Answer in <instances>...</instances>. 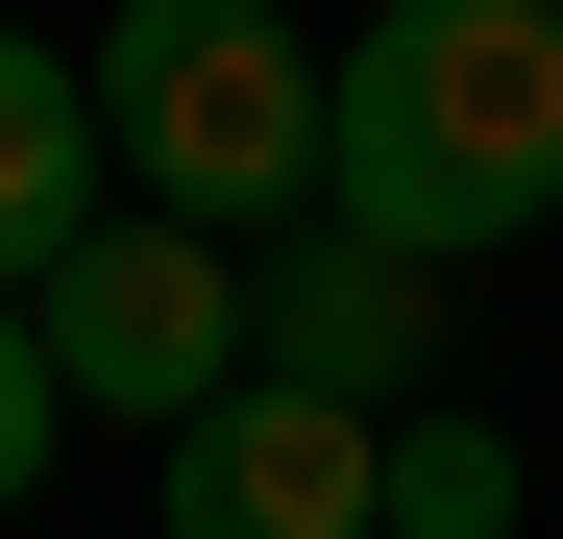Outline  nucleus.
Listing matches in <instances>:
<instances>
[{
	"mask_svg": "<svg viewBox=\"0 0 563 539\" xmlns=\"http://www.w3.org/2000/svg\"><path fill=\"white\" fill-rule=\"evenodd\" d=\"M319 221L393 270H490L563 221V0H393L319 50Z\"/></svg>",
	"mask_w": 563,
	"mask_h": 539,
	"instance_id": "1",
	"label": "nucleus"
},
{
	"mask_svg": "<svg viewBox=\"0 0 563 539\" xmlns=\"http://www.w3.org/2000/svg\"><path fill=\"white\" fill-rule=\"evenodd\" d=\"M99 172H123V221H197V245H295L319 221V50L269 25V0H123L99 50Z\"/></svg>",
	"mask_w": 563,
	"mask_h": 539,
	"instance_id": "2",
	"label": "nucleus"
},
{
	"mask_svg": "<svg viewBox=\"0 0 563 539\" xmlns=\"http://www.w3.org/2000/svg\"><path fill=\"white\" fill-rule=\"evenodd\" d=\"M25 319H49V393H74V417L197 441V417L245 393V245H197V221H99Z\"/></svg>",
	"mask_w": 563,
	"mask_h": 539,
	"instance_id": "3",
	"label": "nucleus"
},
{
	"mask_svg": "<svg viewBox=\"0 0 563 539\" xmlns=\"http://www.w3.org/2000/svg\"><path fill=\"white\" fill-rule=\"evenodd\" d=\"M245 393H319V417H417V393H441V270H393V245L295 221V245L245 270Z\"/></svg>",
	"mask_w": 563,
	"mask_h": 539,
	"instance_id": "4",
	"label": "nucleus"
},
{
	"mask_svg": "<svg viewBox=\"0 0 563 539\" xmlns=\"http://www.w3.org/2000/svg\"><path fill=\"white\" fill-rule=\"evenodd\" d=\"M172 539H367L393 515V417H319V393H221L197 441L147 466Z\"/></svg>",
	"mask_w": 563,
	"mask_h": 539,
	"instance_id": "5",
	"label": "nucleus"
},
{
	"mask_svg": "<svg viewBox=\"0 0 563 539\" xmlns=\"http://www.w3.org/2000/svg\"><path fill=\"white\" fill-rule=\"evenodd\" d=\"M99 221H123V172H99V74L0 25V295H49Z\"/></svg>",
	"mask_w": 563,
	"mask_h": 539,
	"instance_id": "6",
	"label": "nucleus"
},
{
	"mask_svg": "<svg viewBox=\"0 0 563 539\" xmlns=\"http://www.w3.org/2000/svg\"><path fill=\"white\" fill-rule=\"evenodd\" d=\"M515 515H539V466H515L490 417L417 393V417H393V515H367V539H515Z\"/></svg>",
	"mask_w": 563,
	"mask_h": 539,
	"instance_id": "7",
	"label": "nucleus"
},
{
	"mask_svg": "<svg viewBox=\"0 0 563 539\" xmlns=\"http://www.w3.org/2000/svg\"><path fill=\"white\" fill-rule=\"evenodd\" d=\"M49 441H74V393H49V319H25V295H0V515H25V491H49Z\"/></svg>",
	"mask_w": 563,
	"mask_h": 539,
	"instance_id": "8",
	"label": "nucleus"
}]
</instances>
